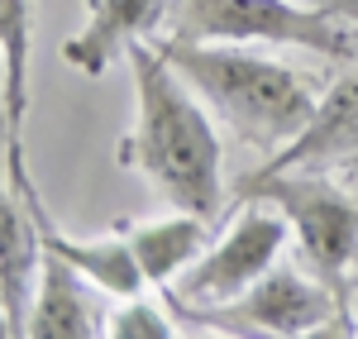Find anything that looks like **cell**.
Wrapping results in <instances>:
<instances>
[{"label": "cell", "mask_w": 358, "mask_h": 339, "mask_svg": "<svg viewBox=\"0 0 358 339\" xmlns=\"http://www.w3.org/2000/svg\"><path fill=\"white\" fill-rule=\"evenodd\" d=\"M124 57L134 67L138 120L134 134L120 143V163L138 168L177 210L215 220L224 201L215 124L187 96V77L158 53V43H134Z\"/></svg>", "instance_id": "6da1fadb"}, {"label": "cell", "mask_w": 358, "mask_h": 339, "mask_svg": "<svg viewBox=\"0 0 358 339\" xmlns=\"http://www.w3.org/2000/svg\"><path fill=\"white\" fill-rule=\"evenodd\" d=\"M158 53L187 77V86L210 101V110L258 148H282L310 124L320 96L296 77L287 62L244 53V48H215V43H187V38H163Z\"/></svg>", "instance_id": "7a4b0ae2"}, {"label": "cell", "mask_w": 358, "mask_h": 339, "mask_svg": "<svg viewBox=\"0 0 358 339\" xmlns=\"http://www.w3.org/2000/svg\"><path fill=\"white\" fill-rule=\"evenodd\" d=\"M167 24V38L187 43H282L334 62H349L358 53L349 20L292 0H172Z\"/></svg>", "instance_id": "3957f363"}, {"label": "cell", "mask_w": 358, "mask_h": 339, "mask_svg": "<svg viewBox=\"0 0 358 339\" xmlns=\"http://www.w3.org/2000/svg\"><path fill=\"white\" fill-rule=\"evenodd\" d=\"M167 311L192 330H215V335H268V339H296L315 330H339L330 315H344V301L330 287L301 277L296 268H273L234 301H182L167 291Z\"/></svg>", "instance_id": "277c9868"}, {"label": "cell", "mask_w": 358, "mask_h": 339, "mask_svg": "<svg viewBox=\"0 0 358 339\" xmlns=\"http://www.w3.org/2000/svg\"><path fill=\"white\" fill-rule=\"evenodd\" d=\"M239 201H273L292 220L301 254L315 263L334 296L344 301V273L358 258V201H349L334 182L292 172H253L239 182Z\"/></svg>", "instance_id": "5b68a950"}, {"label": "cell", "mask_w": 358, "mask_h": 339, "mask_svg": "<svg viewBox=\"0 0 358 339\" xmlns=\"http://www.w3.org/2000/svg\"><path fill=\"white\" fill-rule=\"evenodd\" d=\"M282 244H287V220L273 215V210L248 205L244 215L229 225V234H224L220 244H215L210 254L196 258L167 291L182 296V301H234V296H244L263 273L277 268Z\"/></svg>", "instance_id": "8992f818"}, {"label": "cell", "mask_w": 358, "mask_h": 339, "mask_svg": "<svg viewBox=\"0 0 358 339\" xmlns=\"http://www.w3.org/2000/svg\"><path fill=\"white\" fill-rule=\"evenodd\" d=\"M172 0H86V24L67 38L62 62L86 77H101L120 53L143 43L167 20Z\"/></svg>", "instance_id": "52a82bcc"}, {"label": "cell", "mask_w": 358, "mask_h": 339, "mask_svg": "<svg viewBox=\"0 0 358 339\" xmlns=\"http://www.w3.org/2000/svg\"><path fill=\"white\" fill-rule=\"evenodd\" d=\"M43 273V239L29 215L24 196L0 201V306H5V335L20 339L29 325V306Z\"/></svg>", "instance_id": "ba28073f"}, {"label": "cell", "mask_w": 358, "mask_h": 339, "mask_svg": "<svg viewBox=\"0 0 358 339\" xmlns=\"http://www.w3.org/2000/svg\"><path fill=\"white\" fill-rule=\"evenodd\" d=\"M339 153H358V72L354 77H339V82L320 96L310 124H306L292 143H282L273 153V163H263L258 172L310 168V163H330Z\"/></svg>", "instance_id": "9c48e42d"}, {"label": "cell", "mask_w": 358, "mask_h": 339, "mask_svg": "<svg viewBox=\"0 0 358 339\" xmlns=\"http://www.w3.org/2000/svg\"><path fill=\"white\" fill-rule=\"evenodd\" d=\"M91 335H101V325L82 296V273L62 254L43 249V273H38V291L29 306L24 339H91Z\"/></svg>", "instance_id": "30bf717a"}, {"label": "cell", "mask_w": 358, "mask_h": 339, "mask_svg": "<svg viewBox=\"0 0 358 339\" xmlns=\"http://www.w3.org/2000/svg\"><path fill=\"white\" fill-rule=\"evenodd\" d=\"M206 225L192 210H177L167 220H153V225H134L124 239L138 258V273L158 287H172L196 258H201V244H206Z\"/></svg>", "instance_id": "8fae6325"}, {"label": "cell", "mask_w": 358, "mask_h": 339, "mask_svg": "<svg viewBox=\"0 0 358 339\" xmlns=\"http://www.w3.org/2000/svg\"><path fill=\"white\" fill-rule=\"evenodd\" d=\"M0 57H5V143H24L29 115V0H0Z\"/></svg>", "instance_id": "7c38bea8"}, {"label": "cell", "mask_w": 358, "mask_h": 339, "mask_svg": "<svg viewBox=\"0 0 358 339\" xmlns=\"http://www.w3.org/2000/svg\"><path fill=\"white\" fill-rule=\"evenodd\" d=\"M172 330H177V325H172L158 306L138 301V296H129V306H120L115 320L106 325V335H115V339H167Z\"/></svg>", "instance_id": "4fadbf2b"}, {"label": "cell", "mask_w": 358, "mask_h": 339, "mask_svg": "<svg viewBox=\"0 0 358 339\" xmlns=\"http://www.w3.org/2000/svg\"><path fill=\"white\" fill-rule=\"evenodd\" d=\"M315 5L339 15V20H349V24H358V0H315Z\"/></svg>", "instance_id": "5bb4252c"}]
</instances>
